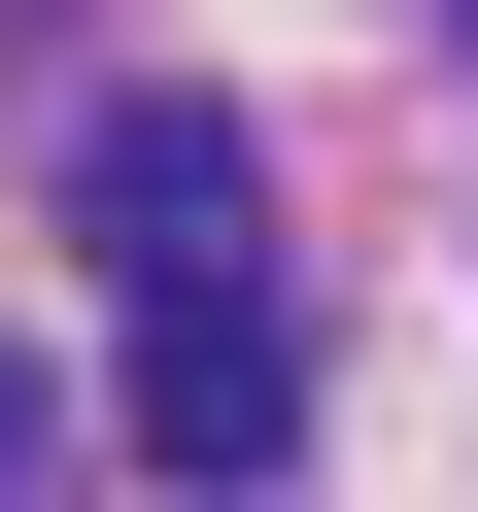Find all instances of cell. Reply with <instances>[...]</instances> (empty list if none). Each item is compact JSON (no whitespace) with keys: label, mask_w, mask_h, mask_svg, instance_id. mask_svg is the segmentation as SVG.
<instances>
[{"label":"cell","mask_w":478,"mask_h":512,"mask_svg":"<svg viewBox=\"0 0 478 512\" xmlns=\"http://www.w3.org/2000/svg\"><path fill=\"white\" fill-rule=\"evenodd\" d=\"M69 274H103V308L274 274V137H239V103H69Z\"/></svg>","instance_id":"6da1fadb"},{"label":"cell","mask_w":478,"mask_h":512,"mask_svg":"<svg viewBox=\"0 0 478 512\" xmlns=\"http://www.w3.org/2000/svg\"><path fill=\"white\" fill-rule=\"evenodd\" d=\"M35 478H69V410H35V342H0V512H35Z\"/></svg>","instance_id":"3957f363"},{"label":"cell","mask_w":478,"mask_h":512,"mask_svg":"<svg viewBox=\"0 0 478 512\" xmlns=\"http://www.w3.org/2000/svg\"><path fill=\"white\" fill-rule=\"evenodd\" d=\"M0 69H69V0H0Z\"/></svg>","instance_id":"277c9868"},{"label":"cell","mask_w":478,"mask_h":512,"mask_svg":"<svg viewBox=\"0 0 478 512\" xmlns=\"http://www.w3.org/2000/svg\"><path fill=\"white\" fill-rule=\"evenodd\" d=\"M274 444H308V342H274V274L137 308V410H103V478H171V512H274Z\"/></svg>","instance_id":"7a4b0ae2"}]
</instances>
